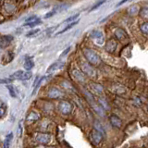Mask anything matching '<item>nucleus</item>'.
<instances>
[{"label":"nucleus","mask_w":148,"mask_h":148,"mask_svg":"<svg viewBox=\"0 0 148 148\" xmlns=\"http://www.w3.org/2000/svg\"><path fill=\"white\" fill-rule=\"evenodd\" d=\"M83 56H84V58H86L88 63H90L92 66H99L102 62L99 55L90 48L83 49Z\"/></svg>","instance_id":"obj_1"},{"label":"nucleus","mask_w":148,"mask_h":148,"mask_svg":"<svg viewBox=\"0 0 148 148\" xmlns=\"http://www.w3.org/2000/svg\"><path fill=\"white\" fill-rule=\"evenodd\" d=\"M82 71L90 78H95L96 77V71L92 67V65L90 63L82 62Z\"/></svg>","instance_id":"obj_2"},{"label":"nucleus","mask_w":148,"mask_h":148,"mask_svg":"<svg viewBox=\"0 0 148 148\" xmlns=\"http://www.w3.org/2000/svg\"><path fill=\"white\" fill-rule=\"evenodd\" d=\"M34 139L37 143H41V145H47V143H49L51 142L52 137H51V135L48 133L40 132V133H35Z\"/></svg>","instance_id":"obj_3"},{"label":"nucleus","mask_w":148,"mask_h":148,"mask_svg":"<svg viewBox=\"0 0 148 148\" xmlns=\"http://www.w3.org/2000/svg\"><path fill=\"white\" fill-rule=\"evenodd\" d=\"M72 105L69 101H61L58 105V109L63 115H69L72 111Z\"/></svg>","instance_id":"obj_4"},{"label":"nucleus","mask_w":148,"mask_h":148,"mask_svg":"<svg viewBox=\"0 0 148 148\" xmlns=\"http://www.w3.org/2000/svg\"><path fill=\"white\" fill-rule=\"evenodd\" d=\"M91 37L95 41L96 44L98 45H103L104 44V34L99 30H94L91 32Z\"/></svg>","instance_id":"obj_5"},{"label":"nucleus","mask_w":148,"mask_h":148,"mask_svg":"<svg viewBox=\"0 0 148 148\" xmlns=\"http://www.w3.org/2000/svg\"><path fill=\"white\" fill-rule=\"evenodd\" d=\"M71 75L79 82H84L85 80H86L85 74L83 73L82 71H79V69H74L71 71Z\"/></svg>","instance_id":"obj_6"},{"label":"nucleus","mask_w":148,"mask_h":148,"mask_svg":"<svg viewBox=\"0 0 148 148\" xmlns=\"http://www.w3.org/2000/svg\"><path fill=\"white\" fill-rule=\"evenodd\" d=\"M62 95H63V92L59 89H58L57 87H52L48 92V96L52 99L60 98V97H62Z\"/></svg>","instance_id":"obj_7"},{"label":"nucleus","mask_w":148,"mask_h":148,"mask_svg":"<svg viewBox=\"0 0 148 148\" xmlns=\"http://www.w3.org/2000/svg\"><path fill=\"white\" fill-rule=\"evenodd\" d=\"M91 136H92V141H94V143H95V145H98V143H100L101 141L103 140V134H102L100 132L96 131L95 129H94L92 131Z\"/></svg>","instance_id":"obj_8"},{"label":"nucleus","mask_w":148,"mask_h":148,"mask_svg":"<svg viewBox=\"0 0 148 148\" xmlns=\"http://www.w3.org/2000/svg\"><path fill=\"white\" fill-rule=\"evenodd\" d=\"M115 36H116V38L119 41H124L128 38L127 32L123 29H121V28H118V29L115 31Z\"/></svg>","instance_id":"obj_9"},{"label":"nucleus","mask_w":148,"mask_h":148,"mask_svg":"<svg viewBox=\"0 0 148 148\" xmlns=\"http://www.w3.org/2000/svg\"><path fill=\"white\" fill-rule=\"evenodd\" d=\"M117 46H118L117 42H116L115 40H113V39H110L109 41H108V43L106 44L105 48H106V51H108V52L114 53L116 48H117Z\"/></svg>","instance_id":"obj_10"},{"label":"nucleus","mask_w":148,"mask_h":148,"mask_svg":"<svg viewBox=\"0 0 148 148\" xmlns=\"http://www.w3.org/2000/svg\"><path fill=\"white\" fill-rule=\"evenodd\" d=\"M109 120H110V123L112 124V126L115 127V128H118L119 129L120 127H121L122 125V121L121 119H120L118 116L116 115H111L109 117Z\"/></svg>","instance_id":"obj_11"},{"label":"nucleus","mask_w":148,"mask_h":148,"mask_svg":"<svg viewBox=\"0 0 148 148\" xmlns=\"http://www.w3.org/2000/svg\"><path fill=\"white\" fill-rule=\"evenodd\" d=\"M14 40V37L12 35H3L0 40V47H6L11 42Z\"/></svg>","instance_id":"obj_12"},{"label":"nucleus","mask_w":148,"mask_h":148,"mask_svg":"<svg viewBox=\"0 0 148 148\" xmlns=\"http://www.w3.org/2000/svg\"><path fill=\"white\" fill-rule=\"evenodd\" d=\"M64 66V63L63 62H55V63H53L51 66L47 69V71H46V73H53V72H55V71H58V69H60L62 67Z\"/></svg>","instance_id":"obj_13"},{"label":"nucleus","mask_w":148,"mask_h":148,"mask_svg":"<svg viewBox=\"0 0 148 148\" xmlns=\"http://www.w3.org/2000/svg\"><path fill=\"white\" fill-rule=\"evenodd\" d=\"M91 106H92V109L95 110V112L98 115V116H100V117H105V115H106V113H105V109L102 108V106H100V105H97V104H95V102L94 103H92L91 104Z\"/></svg>","instance_id":"obj_14"},{"label":"nucleus","mask_w":148,"mask_h":148,"mask_svg":"<svg viewBox=\"0 0 148 148\" xmlns=\"http://www.w3.org/2000/svg\"><path fill=\"white\" fill-rule=\"evenodd\" d=\"M40 119V115L37 113V112H34V111H32V112L29 113V115L27 116L26 118V121L28 123H32L36 121V120H38Z\"/></svg>","instance_id":"obj_15"},{"label":"nucleus","mask_w":148,"mask_h":148,"mask_svg":"<svg viewBox=\"0 0 148 148\" xmlns=\"http://www.w3.org/2000/svg\"><path fill=\"white\" fill-rule=\"evenodd\" d=\"M91 88H92V90L94 91L95 94H97V95L103 94V92H104L103 86H102L101 84H98V83H92Z\"/></svg>","instance_id":"obj_16"},{"label":"nucleus","mask_w":148,"mask_h":148,"mask_svg":"<svg viewBox=\"0 0 148 148\" xmlns=\"http://www.w3.org/2000/svg\"><path fill=\"white\" fill-rule=\"evenodd\" d=\"M139 11H140V8H139V6H137V5H134V6H132V7H130L128 8V14L130 16H134V15H136V14L139 13Z\"/></svg>","instance_id":"obj_17"},{"label":"nucleus","mask_w":148,"mask_h":148,"mask_svg":"<svg viewBox=\"0 0 148 148\" xmlns=\"http://www.w3.org/2000/svg\"><path fill=\"white\" fill-rule=\"evenodd\" d=\"M111 91L115 94H118V95H121L123 92H126V89H125V87H123L122 85H116V86H113L111 88Z\"/></svg>","instance_id":"obj_18"},{"label":"nucleus","mask_w":148,"mask_h":148,"mask_svg":"<svg viewBox=\"0 0 148 148\" xmlns=\"http://www.w3.org/2000/svg\"><path fill=\"white\" fill-rule=\"evenodd\" d=\"M13 139V133L9 132L8 135L6 136V139H5L4 142V148H9V145H10V141Z\"/></svg>","instance_id":"obj_19"},{"label":"nucleus","mask_w":148,"mask_h":148,"mask_svg":"<svg viewBox=\"0 0 148 148\" xmlns=\"http://www.w3.org/2000/svg\"><path fill=\"white\" fill-rule=\"evenodd\" d=\"M23 73H24V71H18L16 72H14L13 74H11L10 79H12V80H21V81Z\"/></svg>","instance_id":"obj_20"},{"label":"nucleus","mask_w":148,"mask_h":148,"mask_svg":"<svg viewBox=\"0 0 148 148\" xmlns=\"http://www.w3.org/2000/svg\"><path fill=\"white\" fill-rule=\"evenodd\" d=\"M23 67L26 69V71H31V69L34 67V62L32 61L31 58L27 59L26 61L24 62V65H23Z\"/></svg>","instance_id":"obj_21"},{"label":"nucleus","mask_w":148,"mask_h":148,"mask_svg":"<svg viewBox=\"0 0 148 148\" xmlns=\"http://www.w3.org/2000/svg\"><path fill=\"white\" fill-rule=\"evenodd\" d=\"M94 127H95V129L96 130V131H98V132H100L103 135H105L106 134V131H105V129H104V127H103V125H102L99 121H95V124H94Z\"/></svg>","instance_id":"obj_22"},{"label":"nucleus","mask_w":148,"mask_h":148,"mask_svg":"<svg viewBox=\"0 0 148 148\" xmlns=\"http://www.w3.org/2000/svg\"><path fill=\"white\" fill-rule=\"evenodd\" d=\"M140 15L145 20H148V7H145L143 8H140Z\"/></svg>","instance_id":"obj_23"},{"label":"nucleus","mask_w":148,"mask_h":148,"mask_svg":"<svg viewBox=\"0 0 148 148\" xmlns=\"http://www.w3.org/2000/svg\"><path fill=\"white\" fill-rule=\"evenodd\" d=\"M78 22H79V21H78V20H76L75 21H72L71 23H69V24L66 28H65L64 30H62V31H60L59 32H58L57 35H58V34H63V32H67L68 30H69V29H71V28H72L73 26H75L76 24H78Z\"/></svg>","instance_id":"obj_24"},{"label":"nucleus","mask_w":148,"mask_h":148,"mask_svg":"<svg viewBox=\"0 0 148 148\" xmlns=\"http://www.w3.org/2000/svg\"><path fill=\"white\" fill-rule=\"evenodd\" d=\"M98 102H99V105H100L105 110L109 109V106H108V102H106V100H105L104 98H99V99H98Z\"/></svg>","instance_id":"obj_25"},{"label":"nucleus","mask_w":148,"mask_h":148,"mask_svg":"<svg viewBox=\"0 0 148 148\" xmlns=\"http://www.w3.org/2000/svg\"><path fill=\"white\" fill-rule=\"evenodd\" d=\"M7 88H8V90L9 92V95H10V96L11 97H14V98H16V97H17V94H16V91H15V88H14V86L8 84L7 85Z\"/></svg>","instance_id":"obj_26"},{"label":"nucleus","mask_w":148,"mask_h":148,"mask_svg":"<svg viewBox=\"0 0 148 148\" xmlns=\"http://www.w3.org/2000/svg\"><path fill=\"white\" fill-rule=\"evenodd\" d=\"M32 76V73L31 72V71H24L22 75V78H21V81H27V80H30Z\"/></svg>","instance_id":"obj_27"},{"label":"nucleus","mask_w":148,"mask_h":148,"mask_svg":"<svg viewBox=\"0 0 148 148\" xmlns=\"http://www.w3.org/2000/svg\"><path fill=\"white\" fill-rule=\"evenodd\" d=\"M140 29H141V32L143 34H148V22L143 23L140 27Z\"/></svg>","instance_id":"obj_28"},{"label":"nucleus","mask_w":148,"mask_h":148,"mask_svg":"<svg viewBox=\"0 0 148 148\" xmlns=\"http://www.w3.org/2000/svg\"><path fill=\"white\" fill-rule=\"evenodd\" d=\"M106 1V0H99L98 2H97L96 4H95L94 6L92 7V8L90 9V11H92V10H95V9H96V8H98L100 6H102V5H103L105 2Z\"/></svg>","instance_id":"obj_29"},{"label":"nucleus","mask_w":148,"mask_h":148,"mask_svg":"<svg viewBox=\"0 0 148 148\" xmlns=\"http://www.w3.org/2000/svg\"><path fill=\"white\" fill-rule=\"evenodd\" d=\"M80 16V13H77V14H75V15H73V16H71L69 18H68L66 21H65L64 22H66V23H69V22H72V21H76L77 20V18Z\"/></svg>","instance_id":"obj_30"},{"label":"nucleus","mask_w":148,"mask_h":148,"mask_svg":"<svg viewBox=\"0 0 148 148\" xmlns=\"http://www.w3.org/2000/svg\"><path fill=\"white\" fill-rule=\"evenodd\" d=\"M42 21L39 20V18H37L36 21H32V22H30V23H27V24H24L25 26H29V27H34V26H37V25H39L41 24Z\"/></svg>","instance_id":"obj_31"},{"label":"nucleus","mask_w":148,"mask_h":148,"mask_svg":"<svg viewBox=\"0 0 148 148\" xmlns=\"http://www.w3.org/2000/svg\"><path fill=\"white\" fill-rule=\"evenodd\" d=\"M58 10V8H55V9H53L52 11H50V12H48L47 14H46V15L45 16V18H50V17H52V16H54L56 13H57Z\"/></svg>","instance_id":"obj_32"},{"label":"nucleus","mask_w":148,"mask_h":148,"mask_svg":"<svg viewBox=\"0 0 148 148\" xmlns=\"http://www.w3.org/2000/svg\"><path fill=\"white\" fill-rule=\"evenodd\" d=\"M39 29H36V30H34V31H31V32H28V34H27V37H32V36H34V35H36L37 34H38V32H39Z\"/></svg>","instance_id":"obj_33"},{"label":"nucleus","mask_w":148,"mask_h":148,"mask_svg":"<svg viewBox=\"0 0 148 148\" xmlns=\"http://www.w3.org/2000/svg\"><path fill=\"white\" fill-rule=\"evenodd\" d=\"M12 82V79H0V84H8Z\"/></svg>","instance_id":"obj_34"},{"label":"nucleus","mask_w":148,"mask_h":148,"mask_svg":"<svg viewBox=\"0 0 148 148\" xmlns=\"http://www.w3.org/2000/svg\"><path fill=\"white\" fill-rule=\"evenodd\" d=\"M37 18H37L36 16H32V17H30V18H27L24 24H27V23H30V22L34 21H36V20H37Z\"/></svg>","instance_id":"obj_35"},{"label":"nucleus","mask_w":148,"mask_h":148,"mask_svg":"<svg viewBox=\"0 0 148 148\" xmlns=\"http://www.w3.org/2000/svg\"><path fill=\"white\" fill-rule=\"evenodd\" d=\"M130 1H132V0H121V1L119 2V3L117 4V7H120L121 5H123V4H125V3H127V2H130Z\"/></svg>","instance_id":"obj_36"},{"label":"nucleus","mask_w":148,"mask_h":148,"mask_svg":"<svg viewBox=\"0 0 148 148\" xmlns=\"http://www.w3.org/2000/svg\"><path fill=\"white\" fill-rule=\"evenodd\" d=\"M5 112H6V110H5V108H1V106H0V118L3 117V116L5 115Z\"/></svg>","instance_id":"obj_37"},{"label":"nucleus","mask_w":148,"mask_h":148,"mask_svg":"<svg viewBox=\"0 0 148 148\" xmlns=\"http://www.w3.org/2000/svg\"><path fill=\"white\" fill-rule=\"evenodd\" d=\"M18 135L21 136V124H18Z\"/></svg>","instance_id":"obj_38"},{"label":"nucleus","mask_w":148,"mask_h":148,"mask_svg":"<svg viewBox=\"0 0 148 148\" xmlns=\"http://www.w3.org/2000/svg\"><path fill=\"white\" fill-rule=\"evenodd\" d=\"M134 101H135V104H136V106H140L142 103H141V101H140V99L139 98H134Z\"/></svg>","instance_id":"obj_39"},{"label":"nucleus","mask_w":148,"mask_h":148,"mask_svg":"<svg viewBox=\"0 0 148 148\" xmlns=\"http://www.w3.org/2000/svg\"><path fill=\"white\" fill-rule=\"evenodd\" d=\"M69 48H67V49H66V51H64V52L61 54V57H62V56H64V55H66V54L69 52Z\"/></svg>","instance_id":"obj_40"}]
</instances>
